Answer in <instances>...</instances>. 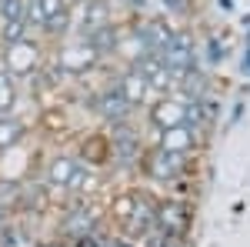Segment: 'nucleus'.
<instances>
[{
	"mask_svg": "<svg viewBox=\"0 0 250 247\" xmlns=\"http://www.w3.org/2000/svg\"><path fill=\"white\" fill-rule=\"evenodd\" d=\"M40 64H43V44L34 40L30 34L0 47V67H3L7 74H14L17 80L34 77L40 70Z\"/></svg>",
	"mask_w": 250,
	"mask_h": 247,
	"instance_id": "obj_1",
	"label": "nucleus"
},
{
	"mask_svg": "<svg viewBox=\"0 0 250 247\" xmlns=\"http://www.w3.org/2000/svg\"><path fill=\"white\" fill-rule=\"evenodd\" d=\"M137 171L144 174L147 180H154V184H173L180 174L187 171V157L167 151L160 144H150V147H144V154H140Z\"/></svg>",
	"mask_w": 250,
	"mask_h": 247,
	"instance_id": "obj_2",
	"label": "nucleus"
},
{
	"mask_svg": "<svg viewBox=\"0 0 250 247\" xmlns=\"http://www.w3.org/2000/svg\"><path fill=\"white\" fill-rule=\"evenodd\" d=\"M147 120L154 124L157 131H167V127H180V124H193V104L187 97L177 94H160L147 107Z\"/></svg>",
	"mask_w": 250,
	"mask_h": 247,
	"instance_id": "obj_3",
	"label": "nucleus"
},
{
	"mask_svg": "<svg viewBox=\"0 0 250 247\" xmlns=\"http://www.w3.org/2000/svg\"><path fill=\"white\" fill-rule=\"evenodd\" d=\"M100 64V54L87 44L83 37H63V44L57 47V70L60 74H74V77H83L87 70H94Z\"/></svg>",
	"mask_w": 250,
	"mask_h": 247,
	"instance_id": "obj_4",
	"label": "nucleus"
},
{
	"mask_svg": "<svg viewBox=\"0 0 250 247\" xmlns=\"http://www.w3.org/2000/svg\"><path fill=\"white\" fill-rule=\"evenodd\" d=\"M114 0H87L74 7V27H77V37H94L100 30L114 27Z\"/></svg>",
	"mask_w": 250,
	"mask_h": 247,
	"instance_id": "obj_5",
	"label": "nucleus"
},
{
	"mask_svg": "<svg viewBox=\"0 0 250 247\" xmlns=\"http://www.w3.org/2000/svg\"><path fill=\"white\" fill-rule=\"evenodd\" d=\"M94 111H97V117L107 120V124H124V120L134 117V107L124 100V94L117 90V84L104 87V90L94 97Z\"/></svg>",
	"mask_w": 250,
	"mask_h": 247,
	"instance_id": "obj_6",
	"label": "nucleus"
},
{
	"mask_svg": "<svg viewBox=\"0 0 250 247\" xmlns=\"http://www.w3.org/2000/svg\"><path fill=\"white\" fill-rule=\"evenodd\" d=\"M80 177V157L74 154H54L50 160H47V167H43V180H47V187H74Z\"/></svg>",
	"mask_w": 250,
	"mask_h": 247,
	"instance_id": "obj_7",
	"label": "nucleus"
},
{
	"mask_svg": "<svg viewBox=\"0 0 250 247\" xmlns=\"http://www.w3.org/2000/svg\"><path fill=\"white\" fill-rule=\"evenodd\" d=\"M114 84H117V90L124 94V100H127L134 111L147 100V97H150V84H147V77L140 74V67H137V64H124V70L117 74Z\"/></svg>",
	"mask_w": 250,
	"mask_h": 247,
	"instance_id": "obj_8",
	"label": "nucleus"
},
{
	"mask_svg": "<svg viewBox=\"0 0 250 247\" xmlns=\"http://www.w3.org/2000/svg\"><path fill=\"white\" fill-rule=\"evenodd\" d=\"M197 124H180V127H167V131H160L157 137V144L160 147H167L173 154H184V157H190L197 151V144H200V137H197Z\"/></svg>",
	"mask_w": 250,
	"mask_h": 247,
	"instance_id": "obj_9",
	"label": "nucleus"
},
{
	"mask_svg": "<svg viewBox=\"0 0 250 247\" xmlns=\"http://www.w3.org/2000/svg\"><path fill=\"white\" fill-rule=\"evenodd\" d=\"M23 140H27V124H23L17 114L0 117V154H7V151H14V147H20Z\"/></svg>",
	"mask_w": 250,
	"mask_h": 247,
	"instance_id": "obj_10",
	"label": "nucleus"
},
{
	"mask_svg": "<svg viewBox=\"0 0 250 247\" xmlns=\"http://www.w3.org/2000/svg\"><path fill=\"white\" fill-rule=\"evenodd\" d=\"M17 100H20V80L0 67V117L14 114L17 111Z\"/></svg>",
	"mask_w": 250,
	"mask_h": 247,
	"instance_id": "obj_11",
	"label": "nucleus"
},
{
	"mask_svg": "<svg viewBox=\"0 0 250 247\" xmlns=\"http://www.w3.org/2000/svg\"><path fill=\"white\" fill-rule=\"evenodd\" d=\"M80 157H87L90 164H107V160H110V137H107V134L87 137L83 147H80Z\"/></svg>",
	"mask_w": 250,
	"mask_h": 247,
	"instance_id": "obj_12",
	"label": "nucleus"
},
{
	"mask_svg": "<svg viewBox=\"0 0 250 247\" xmlns=\"http://www.w3.org/2000/svg\"><path fill=\"white\" fill-rule=\"evenodd\" d=\"M0 23H27V0H0Z\"/></svg>",
	"mask_w": 250,
	"mask_h": 247,
	"instance_id": "obj_13",
	"label": "nucleus"
},
{
	"mask_svg": "<svg viewBox=\"0 0 250 247\" xmlns=\"http://www.w3.org/2000/svg\"><path fill=\"white\" fill-rule=\"evenodd\" d=\"M80 3H87V0H70V7H80Z\"/></svg>",
	"mask_w": 250,
	"mask_h": 247,
	"instance_id": "obj_14",
	"label": "nucleus"
}]
</instances>
